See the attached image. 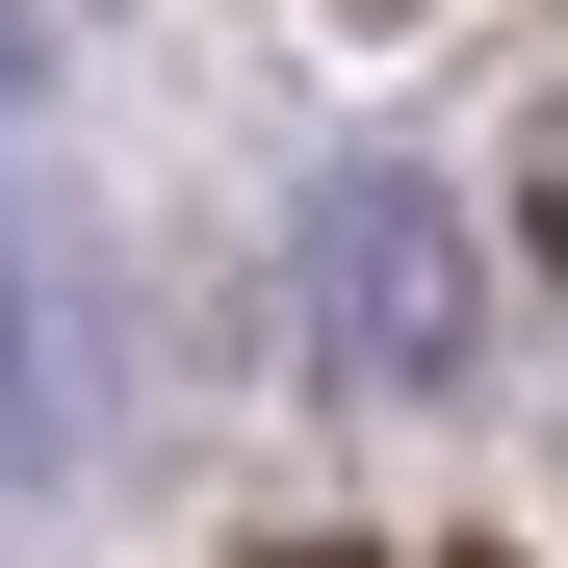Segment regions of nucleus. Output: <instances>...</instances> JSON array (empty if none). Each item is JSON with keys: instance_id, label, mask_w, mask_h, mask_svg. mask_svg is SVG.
I'll list each match as a JSON object with an SVG mask.
<instances>
[{"instance_id": "nucleus-2", "label": "nucleus", "mask_w": 568, "mask_h": 568, "mask_svg": "<svg viewBox=\"0 0 568 568\" xmlns=\"http://www.w3.org/2000/svg\"><path fill=\"white\" fill-rule=\"evenodd\" d=\"M52 465V336H27V258H0V491Z\"/></svg>"}, {"instance_id": "nucleus-3", "label": "nucleus", "mask_w": 568, "mask_h": 568, "mask_svg": "<svg viewBox=\"0 0 568 568\" xmlns=\"http://www.w3.org/2000/svg\"><path fill=\"white\" fill-rule=\"evenodd\" d=\"M27 78H52V52H27V0H0V130H27Z\"/></svg>"}, {"instance_id": "nucleus-1", "label": "nucleus", "mask_w": 568, "mask_h": 568, "mask_svg": "<svg viewBox=\"0 0 568 568\" xmlns=\"http://www.w3.org/2000/svg\"><path fill=\"white\" fill-rule=\"evenodd\" d=\"M465 336H491L465 207H439L414 155H336L311 181V362H336V388H465Z\"/></svg>"}]
</instances>
